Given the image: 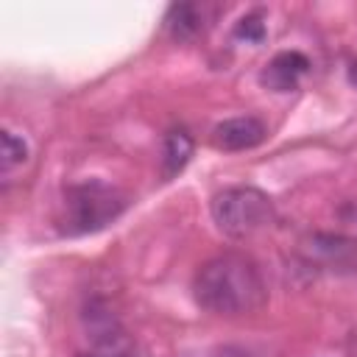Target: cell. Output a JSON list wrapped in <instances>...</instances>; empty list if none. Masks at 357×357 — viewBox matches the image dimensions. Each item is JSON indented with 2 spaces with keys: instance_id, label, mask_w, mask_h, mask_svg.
I'll list each match as a JSON object with an SVG mask.
<instances>
[{
  "instance_id": "2",
  "label": "cell",
  "mask_w": 357,
  "mask_h": 357,
  "mask_svg": "<svg viewBox=\"0 0 357 357\" xmlns=\"http://www.w3.org/2000/svg\"><path fill=\"white\" fill-rule=\"evenodd\" d=\"M212 220L215 226L234 240L251 237L271 226L273 220V204L271 198L257 187H226L212 198Z\"/></svg>"
},
{
  "instance_id": "7",
  "label": "cell",
  "mask_w": 357,
  "mask_h": 357,
  "mask_svg": "<svg viewBox=\"0 0 357 357\" xmlns=\"http://www.w3.org/2000/svg\"><path fill=\"white\" fill-rule=\"evenodd\" d=\"M165 25L170 31L173 39L184 42V39H192L201 33L204 28V11L192 3H178V6H170L167 17H165Z\"/></svg>"
},
{
  "instance_id": "9",
  "label": "cell",
  "mask_w": 357,
  "mask_h": 357,
  "mask_svg": "<svg viewBox=\"0 0 357 357\" xmlns=\"http://www.w3.org/2000/svg\"><path fill=\"white\" fill-rule=\"evenodd\" d=\"M265 22H262V17L259 14H245V17H240L237 20V25H234V36L237 39H245V42H251V45H259L262 39H265Z\"/></svg>"
},
{
  "instance_id": "1",
  "label": "cell",
  "mask_w": 357,
  "mask_h": 357,
  "mask_svg": "<svg viewBox=\"0 0 357 357\" xmlns=\"http://www.w3.org/2000/svg\"><path fill=\"white\" fill-rule=\"evenodd\" d=\"M195 301L215 315H251L265 307L268 287L257 262L245 254H220L206 259L192 279Z\"/></svg>"
},
{
  "instance_id": "3",
  "label": "cell",
  "mask_w": 357,
  "mask_h": 357,
  "mask_svg": "<svg viewBox=\"0 0 357 357\" xmlns=\"http://www.w3.org/2000/svg\"><path fill=\"white\" fill-rule=\"evenodd\" d=\"M126 195L114 190L106 181H84L67 190L64 195V223L67 231L84 234V231H98L106 223H112L123 209H126Z\"/></svg>"
},
{
  "instance_id": "6",
  "label": "cell",
  "mask_w": 357,
  "mask_h": 357,
  "mask_svg": "<svg viewBox=\"0 0 357 357\" xmlns=\"http://www.w3.org/2000/svg\"><path fill=\"white\" fill-rule=\"evenodd\" d=\"M192 137L184 131V128H173L165 134V142H162V176L165 178H173L178 176L190 156H192Z\"/></svg>"
},
{
  "instance_id": "5",
  "label": "cell",
  "mask_w": 357,
  "mask_h": 357,
  "mask_svg": "<svg viewBox=\"0 0 357 357\" xmlns=\"http://www.w3.org/2000/svg\"><path fill=\"white\" fill-rule=\"evenodd\" d=\"M307 70H310V59L304 53H298V50H282V53H276L265 64V70H262L259 78L273 92H290V89H296L298 78Z\"/></svg>"
},
{
  "instance_id": "4",
  "label": "cell",
  "mask_w": 357,
  "mask_h": 357,
  "mask_svg": "<svg viewBox=\"0 0 357 357\" xmlns=\"http://www.w3.org/2000/svg\"><path fill=\"white\" fill-rule=\"evenodd\" d=\"M268 128L259 117H229L223 123L215 126L212 131V142L220 148V151H248V148H257L262 139H265Z\"/></svg>"
},
{
  "instance_id": "8",
  "label": "cell",
  "mask_w": 357,
  "mask_h": 357,
  "mask_svg": "<svg viewBox=\"0 0 357 357\" xmlns=\"http://www.w3.org/2000/svg\"><path fill=\"white\" fill-rule=\"evenodd\" d=\"M25 159H28V145H25V139L17 137L14 131L3 128V134H0V167H3V173H11V170L20 167Z\"/></svg>"
},
{
  "instance_id": "10",
  "label": "cell",
  "mask_w": 357,
  "mask_h": 357,
  "mask_svg": "<svg viewBox=\"0 0 357 357\" xmlns=\"http://www.w3.org/2000/svg\"><path fill=\"white\" fill-rule=\"evenodd\" d=\"M220 357H251V354H245V351H234V349H226Z\"/></svg>"
}]
</instances>
